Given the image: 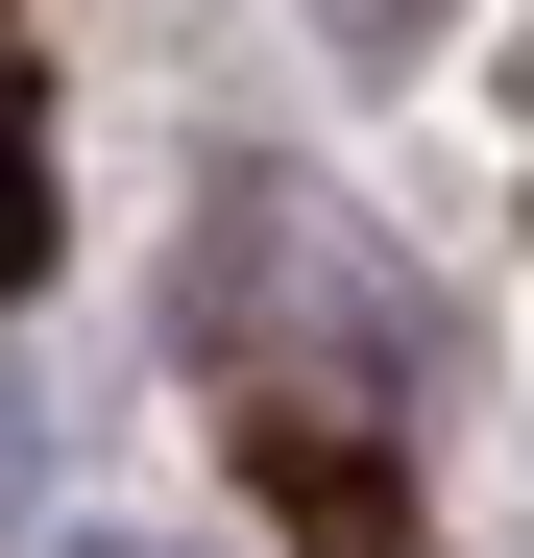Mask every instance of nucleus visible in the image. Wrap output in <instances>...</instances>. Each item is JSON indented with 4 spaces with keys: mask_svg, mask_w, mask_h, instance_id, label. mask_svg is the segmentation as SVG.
Returning a JSON list of instances; mask_svg holds the SVG:
<instances>
[{
    "mask_svg": "<svg viewBox=\"0 0 534 558\" xmlns=\"http://www.w3.org/2000/svg\"><path fill=\"white\" fill-rule=\"evenodd\" d=\"M170 340L267 413V461H292L316 534H389V461L365 437L413 413V292H389V243L340 219V195L219 170V195H195V267H170Z\"/></svg>",
    "mask_w": 534,
    "mask_h": 558,
    "instance_id": "1",
    "label": "nucleus"
},
{
    "mask_svg": "<svg viewBox=\"0 0 534 558\" xmlns=\"http://www.w3.org/2000/svg\"><path fill=\"white\" fill-rule=\"evenodd\" d=\"M73 558H195V534H73Z\"/></svg>",
    "mask_w": 534,
    "mask_h": 558,
    "instance_id": "2",
    "label": "nucleus"
}]
</instances>
